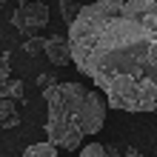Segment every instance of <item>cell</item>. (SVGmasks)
Instances as JSON below:
<instances>
[{"instance_id":"9c48e42d","label":"cell","mask_w":157,"mask_h":157,"mask_svg":"<svg viewBox=\"0 0 157 157\" xmlns=\"http://www.w3.org/2000/svg\"><path fill=\"white\" fill-rule=\"evenodd\" d=\"M9 77H12V71H9V57L3 54V57H0V86H3Z\"/></svg>"},{"instance_id":"52a82bcc","label":"cell","mask_w":157,"mask_h":157,"mask_svg":"<svg viewBox=\"0 0 157 157\" xmlns=\"http://www.w3.org/2000/svg\"><path fill=\"white\" fill-rule=\"evenodd\" d=\"M77 157H109V154H106V146L103 143H86V146H80V154Z\"/></svg>"},{"instance_id":"8992f818","label":"cell","mask_w":157,"mask_h":157,"mask_svg":"<svg viewBox=\"0 0 157 157\" xmlns=\"http://www.w3.org/2000/svg\"><path fill=\"white\" fill-rule=\"evenodd\" d=\"M0 97H9V100H23V80L9 77L3 86H0Z\"/></svg>"},{"instance_id":"3957f363","label":"cell","mask_w":157,"mask_h":157,"mask_svg":"<svg viewBox=\"0 0 157 157\" xmlns=\"http://www.w3.org/2000/svg\"><path fill=\"white\" fill-rule=\"evenodd\" d=\"M49 23V9L43 3H23L20 9L14 12V26L20 32H34V29H43Z\"/></svg>"},{"instance_id":"ba28073f","label":"cell","mask_w":157,"mask_h":157,"mask_svg":"<svg viewBox=\"0 0 157 157\" xmlns=\"http://www.w3.org/2000/svg\"><path fill=\"white\" fill-rule=\"evenodd\" d=\"M12 114H14V100L0 97V123H3L6 117H12Z\"/></svg>"},{"instance_id":"6da1fadb","label":"cell","mask_w":157,"mask_h":157,"mask_svg":"<svg viewBox=\"0 0 157 157\" xmlns=\"http://www.w3.org/2000/svg\"><path fill=\"white\" fill-rule=\"evenodd\" d=\"M69 52L109 109H157V0H94L69 23Z\"/></svg>"},{"instance_id":"5b68a950","label":"cell","mask_w":157,"mask_h":157,"mask_svg":"<svg viewBox=\"0 0 157 157\" xmlns=\"http://www.w3.org/2000/svg\"><path fill=\"white\" fill-rule=\"evenodd\" d=\"M20 157H57V146L49 143V140H43V143H32Z\"/></svg>"},{"instance_id":"7c38bea8","label":"cell","mask_w":157,"mask_h":157,"mask_svg":"<svg viewBox=\"0 0 157 157\" xmlns=\"http://www.w3.org/2000/svg\"><path fill=\"white\" fill-rule=\"evenodd\" d=\"M37 83H40L43 89H46V86H52V75H40V77H37Z\"/></svg>"},{"instance_id":"30bf717a","label":"cell","mask_w":157,"mask_h":157,"mask_svg":"<svg viewBox=\"0 0 157 157\" xmlns=\"http://www.w3.org/2000/svg\"><path fill=\"white\" fill-rule=\"evenodd\" d=\"M60 9H63V14H66V20L71 23V20H75V14H77V9H80V6H77V3H69V0H66V3H63Z\"/></svg>"},{"instance_id":"7a4b0ae2","label":"cell","mask_w":157,"mask_h":157,"mask_svg":"<svg viewBox=\"0 0 157 157\" xmlns=\"http://www.w3.org/2000/svg\"><path fill=\"white\" fill-rule=\"evenodd\" d=\"M43 100L49 103L46 140L66 151H77L83 137L97 134L106 123V97L80 83H52L43 89Z\"/></svg>"},{"instance_id":"8fae6325","label":"cell","mask_w":157,"mask_h":157,"mask_svg":"<svg viewBox=\"0 0 157 157\" xmlns=\"http://www.w3.org/2000/svg\"><path fill=\"white\" fill-rule=\"evenodd\" d=\"M17 123H20V117H17V114H12V117H6V120H3V123H0V126L12 128V126H17Z\"/></svg>"},{"instance_id":"4fadbf2b","label":"cell","mask_w":157,"mask_h":157,"mask_svg":"<svg viewBox=\"0 0 157 157\" xmlns=\"http://www.w3.org/2000/svg\"><path fill=\"white\" fill-rule=\"evenodd\" d=\"M126 157H143V154H137L134 149H128V151H126Z\"/></svg>"},{"instance_id":"277c9868","label":"cell","mask_w":157,"mask_h":157,"mask_svg":"<svg viewBox=\"0 0 157 157\" xmlns=\"http://www.w3.org/2000/svg\"><path fill=\"white\" fill-rule=\"evenodd\" d=\"M46 49V57H49L52 66H69L71 63V52H69V40L60 37V34H54V37H49L43 43Z\"/></svg>"}]
</instances>
